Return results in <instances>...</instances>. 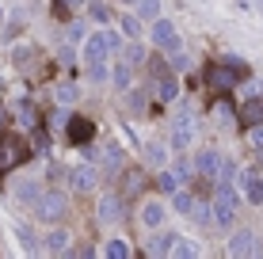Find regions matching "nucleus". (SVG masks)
Masks as SVG:
<instances>
[{
  "label": "nucleus",
  "instance_id": "obj_1",
  "mask_svg": "<svg viewBox=\"0 0 263 259\" xmlns=\"http://www.w3.org/2000/svg\"><path fill=\"white\" fill-rule=\"evenodd\" d=\"M248 73V65L237 57H225V61H214V65H206V84L217 88V92H229V88H237V80Z\"/></svg>",
  "mask_w": 263,
  "mask_h": 259
},
{
  "label": "nucleus",
  "instance_id": "obj_2",
  "mask_svg": "<svg viewBox=\"0 0 263 259\" xmlns=\"http://www.w3.org/2000/svg\"><path fill=\"white\" fill-rule=\"evenodd\" d=\"M214 225L229 229L237 221V191H233V180H217V191H214Z\"/></svg>",
  "mask_w": 263,
  "mask_h": 259
},
{
  "label": "nucleus",
  "instance_id": "obj_3",
  "mask_svg": "<svg viewBox=\"0 0 263 259\" xmlns=\"http://www.w3.org/2000/svg\"><path fill=\"white\" fill-rule=\"evenodd\" d=\"M27 156H31V145H27L23 133H4V137H0V175H8L15 164H23Z\"/></svg>",
  "mask_w": 263,
  "mask_h": 259
},
{
  "label": "nucleus",
  "instance_id": "obj_4",
  "mask_svg": "<svg viewBox=\"0 0 263 259\" xmlns=\"http://www.w3.org/2000/svg\"><path fill=\"white\" fill-rule=\"evenodd\" d=\"M31 210H34V217H39V221H50V225H53V221H61L69 213V198L53 187V191H42L39 194V202H34Z\"/></svg>",
  "mask_w": 263,
  "mask_h": 259
},
{
  "label": "nucleus",
  "instance_id": "obj_5",
  "mask_svg": "<svg viewBox=\"0 0 263 259\" xmlns=\"http://www.w3.org/2000/svg\"><path fill=\"white\" fill-rule=\"evenodd\" d=\"M119 50V34L115 31H96V34H88L84 38V61H107L111 53Z\"/></svg>",
  "mask_w": 263,
  "mask_h": 259
},
{
  "label": "nucleus",
  "instance_id": "obj_6",
  "mask_svg": "<svg viewBox=\"0 0 263 259\" xmlns=\"http://www.w3.org/2000/svg\"><path fill=\"white\" fill-rule=\"evenodd\" d=\"M149 38H153V46H157V50H164L168 57H172V53H179V50H183V46H179V31H176V23H172V19H160V15L153 19V31H149Z\"/></svg>",
  "mask_w": 263,
  "mask_h": 259
},
{
  "label": "nucleus",
  "instance_id": "obj_7",
  "mask_svg": "<svg viewBox=\"0 0 263 259\" xmlns=\"http://www.w3.org/2000/svg\"><path fill=\"white\" fill-rule=\"evenodd\" d=\"M191 145H195V118H191V111H183L176 118V126H172V149L183 153V149H191Z\"/></svg>",
  "mask_w": 263,
  "mask_h": 259
},
{
  "label": "nucleus",
  "instance_id": "obj_8",
  "mask_svg": "<svg viewBox=\"0 0 263 259\" xmlns=\"http://www.w3.org/2000/svg\"><path fill=\"white\" fill-rule=\"evenodd\" d=\"M149 76H153V84H157V95H160V99H176L179 84H176V76H172L160 61H149Z\"/></svg>",
  "mask_w": 263,
  "mask_h": 259
},
{
  "label": "nucleus",
  "instance_id": "obj_9",
  "mask_svg": "<svg viewBox=\"0 0 263 259\" xmlns=\"http://www.w3.org/2000/svg\"><path fill=\"white\" fill-rule=\"evenodd\" d=\"M221 153L217 149H198V156H195V172L202 175V180H217L221 175Z\"/></svg>",
  "mask_w": 263,
  "mask_h": 259
},
{
  "label": "nucleus",
  "instance_id": "obj_10",
  "mask_svg": "<svg viewBox=\"0 0 263 259\" xmlns=\"http://www.w3.org/2000/svg\"><path fill=\"white\" fill-rule=\"evenodd\" d=\"M240 187H244V198H248L252 206H263V175L244 172V175H240Z\"/></svg>",
  "mask_w": 263,
  "mask_h": 259
},
{
  "label": "nucleus",
  "instance_id": "obj_11",
  "mask_svg": "<svg viewBox=\"0 0 263 259\" xmlns=\"http://www.w3.org/2000/svg\"><path fill=\"white\" fill-rule=\"evenodd\" d=\"M119 217H122V198L119 194H103V198H99V221H103V225H115Z\"/></svg>",
  "mask_w": 263,
  "mask_h": 259
},
{
  "label": "nucleus",
  "instance_id": "obj_12",
  "mask_svg": "<svg viewBox=\"0 0 263 259\" xmlns=\"http://www.w3.org/2000/svg\"><path fill=\"white\" fill-rule=\"evenodd\" d=\"M256 233H248V229H240V233H233V240H229V255H252L256 252Z\"/></svg>",
  "mask_w": 263,
  "mask_h": 259
},
{
  "label": "nucleus",
  "instance_id": "obj_13",
  "mask_svg": "<svg viewBox=\"0 0 263 259\" xmlns=\"http://www.w3.org/2000/svg\"><path fill=\"white\" fill-rule=\"evenodd\" d=\"M164 213H168V210L160 206V202H145L138 217H141V225H145V229H160V225H164Z\"/></svg>",
  "mask_w": 263,
  "mask_h": 259
},
{
  "label": "nucleus",
  "instance_id": "obj_14",
  "mask_svg": "<svg viewBox=\"0 0 263 259\" xmlns=\"http://www.w3.org/2000/svg\"><path fill=\"white\" fill-rule=\"evenodd\" d=\"M92 122L88 118H69V141L72 145H88V141H92Z\"/></svg>",
  "mask_w": 263,
  "mask_h": 259
},
{
  "label": "nucleus",
  "instance_id": "obj_15",
  "mask_svg": "<svg viewBox=\"0 0 263 259\" xmlns=\"http://www.w3.org/2000/svg\"><path fill=\"white\" fill-rule=\"evenodd\" d=\"M176 248V233H153L149 236V255H172Z\"/></svg>",
  "mask_w": 263,
  "mask_h": 259
},
{
  "label": "nucleus",
  "instance_id": "obj_16",
  "mask_svg": "<svg viewBox=\"0 0 263 259\" xmlns=\"http://www.w3.org/2000/svg\"><path fill=\"white\" fill-rule=\"evenodd\" d=\"M96 183H99L96 168H77V172H72V187H77V191H92Z\"/></svg>",
  "mask_w": 263,
  "mask_h": 259
},
{
  "label": "nucleus",
  "instance_id": "obj_17",
  "mask_svg": "<svg viewBox=\"0 0 263 259\" xmlns=\"http://www.w3.org/2000/svg\"><path fill=\"white\" fill-rule=\"evenodd\" d=\"M42 248H46L50 255H61V252H69V233H65V229H53V233L46 236V244H42Z\"/></svg>",
  "mask_w": 263,
  "mask_h": 259
},
{
  "label": "nucleus",
  "instance_id": "obj_18",
  "mask_svg": "<svg viewBox=\"0 0 263 259\" xmlns=\"http://www.w3.org/2000/svg\"><path fill=\"white\" fill-rule=\"evenodd\" d=\"M240 122L244 126H256V122H263V99H248L240 107Z\"/></svg>",
  "mask_w": 263,
  "mask_h": 259
},
{
  "label": "nucleus",
  "instance_id": "obj_19",
  "mask_svg": "<svg viewBox=\"0 0 263 259\" xmlns=\"http://www.w3.org/2000/svg\"><path fill=\"white\" fill-rule=\"evenodd\" d=\"M130 80H134V65L122 57L119 65H115V88H119V92H130Z\"/></svg>",
  "mask_w": 263,
  "mask_h": 259
},
{
  "label": "nucleus",
  "instance_id": "obj_20",
  "mask_svg": "<svg viewBox=\"0 0 263 259\" xmlns=\"http://www.w3.org/2000/svg\"><path fill=\"white\" fill-rule=\"evenodd\" d=\"M103 255H107V259H126V255H130V244H126L122 236H111V240L103 244Z\"/></svg>",
  "mask_w": 263,
  "mask_h": 259
},
{
  "label": "nucleus",
  "instance_id": "obj_21",
  "mask_svg": "<svg viewBox=\"0 0 263 259\" xmlns=\"http://www.w3.org/2000/svg\"><path fill=\"white\" fill-rule=\"evenodd\" d=\"M39 194H42L39 183H15V198L27 202V206H34V202H39Z\"/></svg>",
  "mask_w": 263,
  "mask_h": 259
},
{
  "label": "nucleus",
  "instance_id": "obj_22",
  "mask_svg": "<svg viewBox=\"0 0 263 259\" xmlns=\"http://www.w3.org/2000/svg\"><path fill=\"white\" fill-rule=\"evenodd\" d=\"M119 164H122V145L115 141V145H107V149H103V172H115Z\"/></svg>",
  "mask_w": 263,
  "mask_h": 259
},
{
  "label": "nucleus",
  "instance_id": "obj_23",
  "mask_svg": "<svg viewBox=\"0 0 263 259\" xmlns=\"http://www.w3.org/2000/svg\"><path fill=\"white\" fill-rule=\"evenodd\" d=\"M172 206H176L179 213H195V198H191V191H172Z\"/></svg>",
  "mask_w": 263,
  "mask_h": 259
},
{
  "label": "nucleus",
  "instance_id": "obj_24",
  "mask_svg": "<svg viewBox=\"0 0 263 259\" xmlns=\"http://www.w3.org/2000/svg\"><path fill=\"white\" fill-rule=\"evenodd\" d=\"M119 27H122L126 38H141V19H138V15H122Z\"/></svg>",
  "mask_w": 263,
  "mask_h": 259
},
{
  "label": "nucleus",
  "instance_id": "obj_25",
  "mask_svg": "<svg viewBox=\"0 0 263 259\" xmlns=\"http://www.w3.org/2000/svg\"><path fill=\"white\" fill-rule=\"evenodd\" d=\"M172 255H179V259H195V255H198V248H195L187 236H176V248H172Z\"/></svg>",
  "mask_w": 263,
  "mask_h": 259
},
{
  "label": "nucleus",
  "instance_id": "obj_26",
  "mask_svg": "<svg viewBox=\"0 0 263 259\" xmlns=\"http://www.w3.org/2000/svg\"><path fill=\"white\" fill-rule=\"evenodd\" d=\"M138 15H141V19H157V15H160V0H138Z\"/></svg>",
  "mask_w": 263,
  "mask_h": 259
},
{
  "label": "nucleus",
  "instance_id": "obj_27",
  "mask_svg": "<svg viewBox=\"0 0 263 259\" xmlns=\"http://www.w3.org/2000/svg\"><path fill=\"white\" fill-rule=\"evenodd\" d=\"M145 160H149V164L153 168H164V145H153V141H149V145H145Z\"/></svg>",
  "mask_w": 263,
  "mask_h": 259
},
{
  "label": "nucleus",
  "instance_id": "obj_28",
  "mask_svg": "<svg viewBox=\"0 0 263 259\" xmlns=\"http://www.w3.org/2000/svg\"><path fill=\"white\" fill-rule=\"evenodd\" d=\"M157 183H160V191H179V183H183V180H179V175L176 172H164V168H160V175H157Z\"/></svg>",
  "mask_w": 263,
  "mask_h": 259
},
{
  "label": "nucleus",
  "instance_id": "obj_29",
  "mask_svg": "<svg viewBox=\"0 0 263 259\" xmlns=\"http://www.w3.org/2000/svg\"><path fill=\"white\" fill-rule=\"evenodd\" d=\"M248 145H252V149H263V122L248 126Z\"/></svg>",
  "mask_w": 263,
  "mask_h": 259
},
{
  "label": "nucleus",
  "instance_id": "obj_30",
  "mask_svg": "<svg viewBox=\"0 0 263 259\" xmlns=\"http://www.w3.org/2000/svg\"><path fill=\"white\" fill-rule=\"evenodd\" d=\"M53 95H58L61 103H72V99H77V88H72V84H58V88H53Z\"/></svg>",
  "mask_w": 263,
  "mask_h": 259
},
{
  "label": "nucleus",
  "instance_id": "obj_31",
  "mask_svg": "<svg viewBox=\"0 0 263 259\" xmlns=\"http://www.w3.org/2000/svg\"><path fill=\"white\" fill-rule=\"evenodd\" d=\"M20 240H23V248H27V252H34V248H39L34 233H31V229H23V225H20Z\"/></svg>",
  "mask_w": 263,
  "mask_h": 259
},
{
  "label": "nucleus",
  "instance_id": "obj_32",
  "mask_svg": "<svg viewBox=\"0 0 263 259\" xmlns=\"http://www.w3.org/2000/svg\"><path fill=\"white\" fill-rule=\"evenodd\" d=\"M88 15H92V19H99V23H103V19H107V8H103V4H88Z\"/></svg>",
  "mask_w": 263,
  "mask_h": 259
},
{
  "label": "nucleus",
  "instance_id": "obj_33",
  "mask_svg": "<svg viewBox=\"0 0 263 259\" xmlns=\"http://www.w3.org/2000/svg\"><path fill=\"white\" fill-rule=\"evenodd\" d=\"M126 61L138 69V65H141V46H130V50H126Z\"/></svg>",
  "mask_w": 263,
  "mask_h": 259
},
{
  "label": "nucleus",
  "instance_id": "obj_34",
  "mask_svg": "<svg viewBox=\"0 0 263 259\" xmlns=\"http://www.w3.org/2000/svg\"><path fill=\"white\" fill-rule=\"evenodd\" d=\"M138 187H141V175H138V172H134V175H130V180H126V194H134V191H138Z\"/></svg>",
  "mask_w": 263,
  "mask_h": 259
},
{
  "label": "nucleus",
  "instance_id": "obj_35",
  "mask_svg": "<svg viewBox=\"0 0 263 259\" xmlns=\"http://www.w3.org/2000/svg\"><path fill=\"white\" fill-rule=\"evenodd\" d=\"M0 114H4V107H0Z\"/></svg>",
  "mask_w": 263,
  "mask_h": 259
}]
</instances>
